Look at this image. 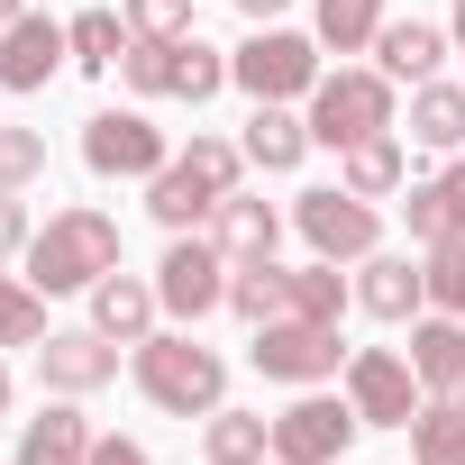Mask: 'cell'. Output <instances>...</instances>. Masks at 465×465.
<instances>
[{
	"label": "cell",
	"instance_id": "6da1fadb",
	"mask_svg": "<svg viewBox=\"0 0 465 465\" xmlns=\"http://www.w3.org/2000/svg\"><path fill=\"white\" fill-rule=\"evenodd\" d=\"M128 374H137V392H146L164 420H210V411L228 401V356L201 347L192 329H155V338H137V347H128Z\"/></svg>",
	"mask_w": 465,
	"mask_h": 465
},
{
	"label": "cell",
	"instance_id": "7a4b0ae2",
	"mask_svg": "<svg viewBox=\"0 0 465 465\" xmlns=\"http://www.w3.org/2000/svg\"><path fill=\"white\" fill-rule=\"evenodd\" d=\"M101 274H119V219L110 210H55L37 238H28V283L55 292H92Z\"/></svg>",
	"mask_w": 465,
	"mask_h": 465
},
{
	"label": "cell",
	"instance_id": "3957f363",
	"mask_svg": "<svg viewBox=\"0 0 465 465\" xmlns=\"http://www.w3.org/2000/svg\"><path fill=\"white\" fill-rule=\"evenodd\" d=\"M392 92H401V83H392L383 64H338V74H320V92H311V146H356V137L401 128Z\"/></svg>",
	"mask_w": 465,
	"mask_h": 465
},
{
	"label": "cell",
	"instance_id": "277c9868",
	"mask_svg": "<svg viewBox=\"0 0 465 465\" xmlns=\"http://www.w3.org/2000/svg\"><path fill=\"white\" fill-rule=\"evenodd\" d=\"M228 83L247 101H311L320 92V37L302 28H256L238 55H228Z\"/></svg>",
	"mask_w": 465,
	"mask_h": 465
},
{
	"label": "cell",
	"instance_id": "5b68a950",
	"mask_svg": "<svg viewBox=\"0 0 465 465\" xmlns=\"http://www.w3.org/2000/svg\"><path fill=\"white\" fill-rule=\"evenodd\" d=\"M292 228L311 238V256H329V265H365V256L383 247V210H374L365 192H347V183L302 192V201H292Z\"/></svg>",
	"mask_w": 465,
	"mask_h": 465
},
{
	"label": "cell",
	"instance_id": "8992f818",
	"mask_svg": "<svg viewBox=\"0 0 465 465\" xmlns=\"http://www.w3.org/2000/svg\"><path fill=\"white\" fill-rule=\"evenodd\" d=\"M83 164L101 183H155L173 164V146H164V128L146 110H92L83 119Z\"/></svg>",
	"mask_w": 465,
	"mask_h": 465
},
{
	"label": "cell",
	"instance_id": "52a82bcc",
	"mask_svg": "<svg viewBox=\"0 0 465 465\" xmlns=\"http://www.w3.org/2000/svg\"><path fill=\"white\" fill-rule=\"evenodd\" d=\"M247 365H256L265 383L311 392V383L347 374V347H338V329H329V320H265V329H256V347H247Z\"/></svg>",
	"mask_w": 465,
	"mask_h": 465
},
{
	"label": "cell",
	"instance_id": "ba28073f",
	"mask_svg": "<svg viewBox=\"0 0 465 465\" xmlns=\"http://www.w3.org/2000/svg\"><path fill=\"white\" fill-rule=\"evenodd\" d=\"M356 401L347 392H292V411L274 420V465H347V447H356Z\"/></svg>",
	"mask_w": 465,
	"mask_h": 465
},
{
	"label": "cell",
	"instance_id": "9c48e42d",
	"mask_svg": "<svg viewBox=\"0 0 465 465\" xmlns=\"http://www.w3.org/2000/svg\"><path fill=\"white\" fill-rule=\"evenodd\" d=\"M228 274H238V265L219 256V238H210V228H192V238H173V247H164V265H155V302L192 329V320L228 311Z\"/></svg>",
	"mask_w": 465,
	"mask_h": 465
},
{
	"label": "cell",
	"instance_id": "30bf717a",
	"mask_svg": "<svg viewBox=\"0 0 465 465\" xmlns=\"http://www.w3.org/2000/svg\"><path fill=\"white\" fill-rule=\"evenodd\" d=\"M338 383H347V401H356V420H365V429H411V420H420V401H429L401 347H356Z\"/></svg>",
	"mask_w": 465,
	"mask_h": 465
},
{
	"label": "cell",
	"instance_id": "8fae6325",
	"mask_svg": "<svg viewBox=\"0 0 465 465\" xmlns=\"http://www.w3.org/2000/svg\"><path fill=\"white\" fill-rule=\"evenodd\" d=\"M64 64H74V28H64V19L19 10L10 28H0V92H46Z\"/></svg>",
	"mask_w": 465,
	"mask_h": 465
},
{
	"label": "cell",
	"instance_id": "7c38bea8",
	"mask_svg": "<svg viewBox=\"0 0 465 465\" xmlns=\"http://www.w3.org/2000/svg\"><path fill=\"white\" fill-rule=\"evenodd\" d=\"M37 374H46V392L92 401L101 383H119V338H101V329H46L37 338Z\"/></svg>",
	"mask_w": 465,
	"mask_h": 465
},
{
	"label": "cell",
	"instance_id": "4fadbf2b",
	"mask_svg": "<svg viewBox=\"0 0 465 465\" xmlns=\"http://www.w3.org/2000/svg\"><path fill=\"white\" fill-rule=\"evenodd\" d=\"M411 374H420L429 401H456L465 411V320H447V311L411 320Z\"/></svg>",
	"mask_w": 465,
	"mask_h": 465
},
{
	"label": "cell",
	"instance_id": "5bb4252c",
	"mask_svg": "<svg viewBox=\"0 0 465 465\" xmlns=\"http://www.w3.org/2000/svg\"><path fill=\"white\" fill-rule=\"evenodd\" d=\"M219 201H228V192H219V183H210V173H201L192 155H173V164H164V173L146 183V210H155V219L173 228V238L210 228V219H219Z\"/></svg>",
	"mask_w": 465,
	"mask_h": 465
},
{
	"label": "cell",
	"instance_id": "9a60e30c",
	"mask_svg": "<svg viewBox=\"0 0 465 465\" xmlns=\"http://www.w3.org/2000/svg\"><path fill=\"white\" fill-rule=\"evenodd\" d=\"M210 238H219V256H228V265H265V256L283 247V210H274V201H256V192H228V201H219V219H210Z\"/></svg>",
	"mask_w": 465,
	"mask_h": 465
},
{
	"label": "cell",
	"instance_id": "2e32d148",
	"mask_svg": "<svg viewBox=\"0 0 465 465\" xmlns=\"http://www.w3.org/2000/svg\"><path fill=\"white\" fill-rule=\"evenodd\" d=\"M447 55H456V37L429 28V19H383V37H374V64H383L392 83H438Z\"/></svg>",
	"mask_w": 465,
	"mask_h": 465
},
{
	"label": "cell",
	"instance_id": "e0dca14e",
	"mask_svg": "<svg viewBox=\"0 0 465 465\" xmlns=\"http://www.w3.org/2000/svg\"><path fill=\"white\" fill-rule=\"evenodd\" d=\"M420 302H429V274L411 265V256H365L356 265V311H374V320H420Z\"/></svg>",
	"mask_w": 465,
	"mask_h": 465
},
{
	"label": "cell",
	"instance_id": "ac0fdd59",
	"mask_svg": "<svg viewBox=\"0 0 465 465\" xmlns=\"http://www.w3.org/2000/svg\"><path fill=\"white\" fill-rule=\"evenodd\" d=\"M19 465H92V420H83V401H46L28 429H19Z\"/></svg>",
	"mask_w": 465,
	"mask_h": 465
},
{
	"label": "cell",
	"instance_id": "d6986e66",
	"mask_svg": "<svg viewBox=\"0 0 465 465\" xmlns=\"http://www.w3.org/2000/svg\"><path fill=\"white\" fill-rule=\"evenodd\" d=\"M155 283H137V274H101L92 283V329L101 338H119V347H137V338H155Z\"/></svg>",
	"mask_w": 465,
	"mask_h": 465
},
{
	"label": "cell",
	"instance_id": "ffe728a7",
	"mask_svg": "<svg viewBox=\"0 0 465 465\" xmlns=\"http://www.w3.org/2000/svg\"><path fill=\"white\" fill-rule=\"evenodd\" d=\"M247 164L256 173H292L302 155H311V119H292V101H256V119H247Z\"/></svg>",
	"mask_w": 465,
	"mask_h": 465
},
{
	"label": "cell",
	"instance_id": "44dd1931",
	"mask_svg": "<svg viewBox=\"0 0 465 465\" xmlns=\"http://www.w3.org/2000/svg\"><path fill=\"white\" fill-rule=\"evenodd\" d=\"M338 183H347V192H365V201L401 192V183H411V155H401V137L383 128V137H356V146H338Z\"/></svg>",
	"mask_w": 465,
	"mask_h": 465
},
{
	"label": "cell",
	"instance_id": "7402d4cb",
	"mask_svg": "<svg viewBox=\"0 0 465 465\" xmlns=\"http://www.w3.org/2000/svg\"><path fill=\"white\" fill-rule=\"evenodd\" d=\"M411 146L429 155L465 146V83H411Z\"/></svg>",
	"mask_w": 465,
	"mask_h": 465
},
{
	"label": "cell",
	"instance_id": "603a6c76",
	"mask_svg": "<svg viewBox=\"0 0 465 465\" xmlns=\"http://www.w3.org/2000/svg\"><path fill=\"white\" fill-rule=\"evenodd\" d=\"M201 447H210V465H265V456H274V420L219 401V411L201 420Z\"/></svg>",
	"mask_w": 465,
	"mask_h": 465
},
{
	"label": "cell",
	"instance_id": "cb8c5ba5",
	"mask_svg": "<svg viewBox=\"0 0 465 465\" xmlns=\"http://www.w3.org/2000/svg\"><path fill=\"white\" fill-rule=\"evenodd\" d=\"M283 292H292V311H283V320H329V329H338V311L356 302V283H347L329 256H311V265H283Z\"/></svg>",
	"mask_w": 465,
	"mask_h": 465
},
{
	"label": "cell",
	"instance_id": "d4e9b609",
	"mask_svg": "<svg viewBox=\"0 0 465 465\" xmlns=\"http://www.w3.org/2000/svg\"><path fill=\"white\" fill-rule=\"evenodd\" d=\"M311 37L338 55H365L383 37V0H311Z\"/></svg>",
	"mask_w": 465,
	"mask_h": 465
},
{
	"label": "cell",
	"instance_id": "484cf974",
	"mask_svg": "<svg viewBox=\"0 0 465 465\" xmlns=\"http://www.w3.org/2000/svg\"><path fill=\"white\" fill-rule=\"evenodd\" d=\"M64 28H74V64H83V74H119V55L137 46L128 10H83V19H64Z\"/></svg>",
	"mask_w": 465,
	"mask_h": 465
},
{
	"label": "cell",
	"instance_id": "4316f807",
	"mask_svg": "<svg viewBox=\"0 0 465 465\" xmlns=\"http://www.w3.org/2000/svg\"><path fill=\"white\" fill-rule=\"evenodd\" d=\"M228 311H238L247 329L283 320V311H292V292H283V265H274V256H265V265H238V274H228Z\"/></svg>",
	"mask_w": 465,
	"mask_h": 465
},
{
	"label": "cell",
	"instance_id": "83f0119b",
	"mask_svg": "<svg viewBox=\"0 0 465 465\" xmlns=\"http://www.w3.org/2000/svg\"><path fill=\"white\" fill-rule=\"evenodd\" d=\"M411 465H465V411H456V401H420V420H411Z\"/></svg>",
	"mask_w": 465,
	"mask_h": 465
},
{
	"label": "cell",
	"instance_id": "f1b7e54d",
	"mask_svg": "<svg viewBox=\"0 0 465 465\" xmlns=\"http://www.w3.org/2000/svg\"><path fill=\"white\" fill-rule=\"evenodd\" d=\"M46 338V292L28 274H0V347H37Z\"/></svg>",
	"mask_w": 465,
	"mask_h": 465
},
{
	"label": "cell",
	"instance_id": "f546056e",
	"mask_svg": "<svg viewBox=\"0 0 465 465\" xmlns=\"http://www.w3.org/2000/svg\"><path fill=\"white\" fill-rule=\"evenodd\" d=\"M219 83H228V55H219V46H201V37H173V101H192V110H201Z\"/></svg>",
	"mask_w": 465,
	"mask_h": 465
},
{
	"label": "cell",
	"instance_id": "4dcf8cb0",
	"mask_svg": "<svg viewBox=\"0 0 465 465\" xmlns=\"http://www.w3.org/2000/svg\"><path fill=\"white\" fill-rule=\"evenodd\" d=\"M401 219H411V247H420V256H429V247H447V238H465L456 210H447V183H411Z\"/></svg>",
	"mask_w": 465,
	"mask_h": 465
},
{
	"label": "cell",
	"instance_id": "1f68e13d",
	"mask_svg": "<svg viewBox=\"0 0 465 465\" xmlns=\"http://www.w3.org/2000/svg\"><path fill=\"white\" fill-rule=\"evenodd\" d=\"M119 74H128L137 101H164V92H173V37H137V46L119 55Z\"/></svg>",
	"mask_w": 465,
	"mask_h": 465
},
{
	"label": "cell",
	"instance_id": "d6a6232c",
	"mask_svg": "<svg viewBox=\"0 0 465 465\" xmlns=\"http://www.w3.org/2000/svg\"><path fill=\"white\" fill-rule=\"evenodd\" d=\"M420 274H429V311H447V320H465V238H447V247H429V256H420Z\"/></svg>",
	"mask_w": 465,
	"mask_h": 465
},
{
	"label": "cell",
	"instance_id": "836d02e7",
	"mask_svg": "<svg viewBox=\"0 0 465 465\" xmlns=\"http://www.w3.org/2000/svg\"><path fill=\"white\" fill-rule=\"evenodd\" d=\"M46 173V137L37 128H0V192H28Z\"/></svg>",
	"mask_w": 465,
	"mask_h": 465
},
{
	"label": "cell",
	"instance_id": "e575fe53",
	"mask_svg": "<svg viewBox=\"0 0 465 465\" xmlns=\"http://www.w3.org/2000/svg\"><path fill=\"white\" fill-rule=\"evenodd\" d=\"M183 155H192V164H201V173H210L219 192H238V173H247V146H228V137H210V128H201V137H192Z\"/></svg>",
	"mask_w": 465,
	"mask_h": 465
},
{
	"label": "cell",
	"instance_id": "d590c367",
	"mask_svg": "<svg viewBox=\"0 0 465 465\" xmlns=\"http://www.w3.org/2000/svg\"><path fill=\"white\" fill-rule=\"evenodd\" d=\"M137 37H192V0H128Z\"/></svg>",
	"mask_w": 465,
	"mask_h": 465
},
{
	"label": "cell",
	"instance_id": "8d00e7d4",
	"mask_svg": "<svg viewBox=\"0 0 465 465\" xmlns=\"http://www.w3.org/2000/svg\"><path fill=\"white\" fill-rule=\"evenodd\" d=\"M28 238H37L28 201H19V192H0V265H10V256H28Z\"/></svg>",
	"mask_w": 465,
	"mask_h": 465
},
{
	"label": "cell",
	"instance_id": "74e56055",
	"mask_svg": "<svg viewBox=\"0 0 465 465\" xmlns=\"http://www.w3.org/2000/svg\"><path fill=\"white\" fill-rule=\"evenodd\" d=\"M92 465H155L137 438H92Z\"/></svg>",
	"mask_w": 465,
	"mask_h": 465
},
{
	"label": "cell",
	"instance_id": "f35d334b",
	"mask_svg": "<svg viewBox=\"0 0 465 465\" xmlns=\"http://www.w3.org/2000/svg\"><path fill=\"white\" fill-rule=\"evenodd\" d=\"M438 183H447V210H456V228H465V155H456V164H447Z\"/></svg>",
	"mask_w": 465,
	"mask_h": 465
},
{
	"label": "cell",
	"instance_id": "ab89813d",
	"mask_svg": "<svg viewBox=\"0 0 465 465\" xmlns=\"http://www.w3.org/2000/svg\"><path fill=\"white\" fill-rule=\"evenodd\" d=\"M238 10H247V19H256V28H274V19H283V10H292V0H238Z\"/></svg>",
	"mask_w": 465,
	"mask_h": 465
},
{
	"label": "cell",
	"instance_id": "60d3db41",
	"mask_svg": "<svg viewBox=\"0 0 465 465\" xmlns=\"http://www.w3.org/2000/svg\"><path fill=\"white\" fill-rule=\"evenodd\" d=\"M447 37H456V55H465V0H456V28H447Z\"/></svg>",
	"mask_w": 465,
	"mask_h": 465
},
{
	"label": "cell",
	"instance_id": "b9f144b4",
	"mask_svg": "<svg viewBox=\"0 0 465 465\" xmlns=\"http://www.w3.org/2000/svg\"><path fill=\"white\" fill-rule=\"evenodd\" d=\"M19 10H28V0H0V28H10V19H19Z\"/></svg>",
	"mask_w": 465,
	"mask_h": 465
},
{
	"label": "cell",
	"instance_id": "7bdbcfd3",
	"mask_svg": "<svg viewBox=\"0 0 465 465\" xmlns=\"http://www.w3.org/2000/svg\"><path fill=\"white\" fill-rule=\"evenodd\" d=\"M0 411H10V365H0Z\"/></svg>",
	"mask_w": 465,
	"mask_h": 465
}]
</instances>
